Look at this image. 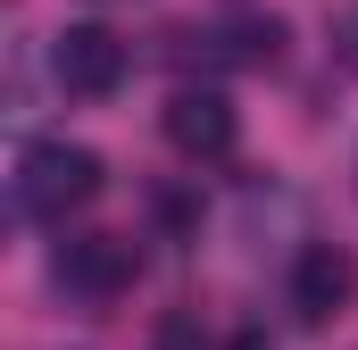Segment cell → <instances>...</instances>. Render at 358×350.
<instances>
[{
  "instance_id": "obj_1",
  "label": "cell",
  "mask_w": 358,
  "mask_h": 350,
  "mask_svg": "<svg viewBox=\"0 0 358 350\" xmlns=\"http://www.w3.org/2000/svg\"><path fill=\"white\" fill-rule=\"evenodd\" d=\"M100 183H108L100 150H84V142H34L17 159V209L42 217V225H67V209L100 200Z\"/></svg>"
},
{
  "instance_id": "obj_2",
  "label": "cell",
  "mask_w": 358,
  "mask_h": 350,
  "mask_svg": "<svg viewBox=\"0 0 358 350\" xmlns=\"http://www.w3.org/2000/svg\"><path fill=\"white\" fill-rule=\"evenodd\" d=\"M50 76L76 92V100H108V92L125 84V42L108 25H67L50 42Z\"/></svg>"
},
{
  "instance_id": "obj_3",
  "label": "cell",
  "mask_w": 358,
  "mask_h": 350,
  "mask_svg": "<svg viewBox=\"0 0 358 350\" xmlns=\"http://www.w3.org/2000/svg\"><path fill=\"white\" fill-rule=\"evenodd\" d=\"M167 142H176L183 159H225L234 150V134H242V117H234V100L225 92H208V84H183L176 100H167Z\"/></svg>"
},
{
  "instance_id": "obj_4",
  "label": "cell",
  "mask_w": 358,
  "mask_h": 350,
  "mask_svg": "<svg viewBox=\"0 0 358 350\" xmlns=\"http://www.w3.org/2000/svg\"><path fill=\"white\" fill-rule=\"evenodd\" d=\"M59 275H67L84 300H117V292H134L142 251H134V234H84V242L59 251Z\"/></svg>"
},
{
  "instance_id": "obj_5",
  "label": "cell",
  "mask_w": 358,
  "mask_h": 350,
  "mask_svg": "<svg viewBox=\"0 0 358 350\" xmlns=\"http://www.w3.org/2000/svg\"><path fill=\"white\" fill-rule=\"evenodd\" d=\"M350 292H358V259L342 242H308V251L292 259V309H300L308 326H325L334 309H350Z\"/></svg>"
},
{
  "instance_id": "obj_6",
  "label": "cell",
  "mask_w": 358,
  "mask_h": 350,
  "mask_svg": "<svg viewBox=\"0 0 358 350\" xmlns=\"http://www.w3.org/2000/svg\"><path fill=\"white\" fill-rule=\"evenodd\" d=\"M234 350H275V342H267V334H234Z\"/></svg>"
},
{
  "instance_id": "obj_7",
  "label": "cell",
  "mask_w": 358,
  "mask_h": 350,
  "mask_svg": "<svg viewBox=\"0 0 358 350\" xmlns=\"http://www.w3.org/2000/svg\"><path fill=\"white\" fill-rule=\"evenodd\" d=\"M342 42H350V50H342V59H350V67H358V25H342Z\"/></svg>"
}]
</instances>
